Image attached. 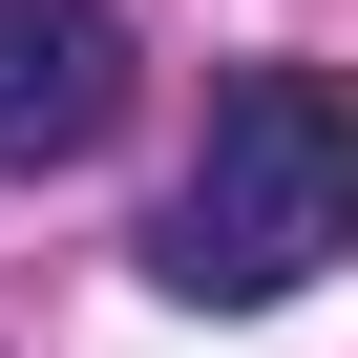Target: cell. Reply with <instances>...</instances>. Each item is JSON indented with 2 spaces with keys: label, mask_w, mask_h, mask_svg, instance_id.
I'll use <instances>...</instances> for the list:
<instances>
[{
  "label": "cell",
  "mask_w": 358,
  "mask_h": 358,
  "mask_svg": "<svg viewBox=\"0 0 358 358\" xmlns=\"http://www.w3.org/2000/svg\"><path fill=\"white\" fill-rule=\"evenodd\" d=\"M127 127V0H0V169H85Z\"/></svg>",
  "instance_id": "2"
},
{
  "label": "cell",
  "mask_w": 358,
  "mask_h": 358,
  "mask_svg": "<svg viewBox=\"0 0 358 358\" xmlns=\"http://www.w3.org/2000/svg\"><path fill=\"white\" fill-rule=\"evenodd\" d=\"M337 253H358V85L337 64H232L190 190H169V232H148V274L190 295V316H274Z\"/></svg>",
  "instance_id": "1"
}]
</instances>
